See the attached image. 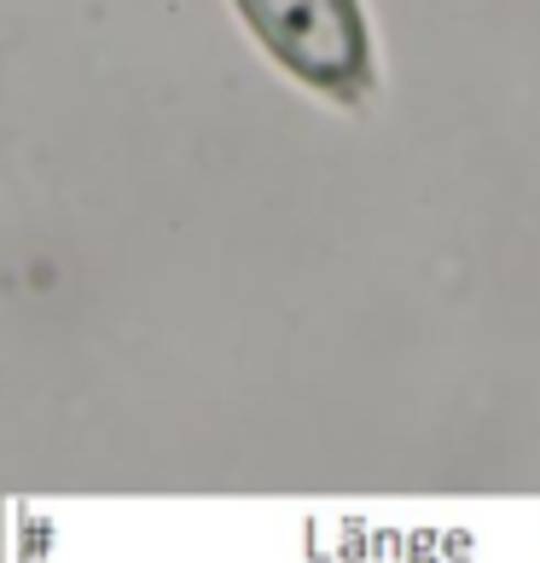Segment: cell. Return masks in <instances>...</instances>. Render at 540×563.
<instances>
[{
	"label": "cell",
	"instance_id": "obj_1",
	"mask_svg": "<svg viewBox=\"0 0 540 563\" xmlns=\"http://www.w3.org/2000/svg\"><path fill=\"white\" fill-rule=\"evenodd\" d=\"M279 70L338 106L372 88V35L361 0H233Z\"/></svg>",
	"mask_w": 540,
	"mask_h": 563
}]
</instances>
